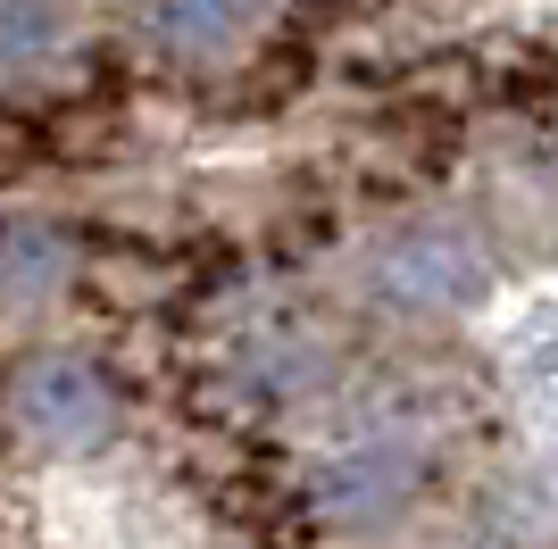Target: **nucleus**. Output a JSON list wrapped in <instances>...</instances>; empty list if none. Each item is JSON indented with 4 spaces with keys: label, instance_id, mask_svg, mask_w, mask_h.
<instances>
[{
    "label": "nucleus",
    "instance_id": "6",
    "mask_svg": "<svg viewBox=\"0 0 558 549\" xmlns=\"http://www.w3.org/2000/svg\"><path fill=\"white\" fill-rule=\"evenodd\" d=\"M59 34H68L59 0H0V68H34V59H50Z\"/></svg>",
    "mask_w": 558,
    "mask_h": 549
},
{
    "label": "nucleus",
    "instance_id": "2",
    "mask_svg": "<svg viewBox=\"0 0 558 549\" xmlns=\"http://www.w3.org/2000/svg\"><path fill=\"white\" fill-rule=\"evenodd\" d=\"M375 292L392 308H475L492 292V267L466 233L425 225V233H400L392 251L375 258Z\"/></svg>",
    "mask_w": 558,
    "mask_h": 549
},
{
    "label": "nucleus",
    "instance_id": "1",
    "mask_svg": "<svg viewBox=\"0 0 558 549\" xmlns=\"http://www.w3.org/2000/svg\"><path fill=\"white\" fill-rule=\"evenodd\" d=\"M9 416L25 425V441H43V450L75 457V450H100L117 425V400L109 383H100L93 358H68V350H50V358H34L9 383Z\"/></svg>",
    "mask_w": 558,
    "mask_h": 549
},
{
    "label": "nucleus",
    "instance_id": "4",
    "mask_svg": "<svg viewBox=\"0 0 558 549\" xmlns=\"http://www.w3.org/2000/svg\"><path fill=\"white\" fill-rule=\"evenodd\" d=\"M142 17L159 34L167 50H184V59H226L233 34H242V9L233 0H142Z\"/></svg>",
    "mask_w": 558,
    "mask_h": 549
},
{
    "label": "nucleus",
    "instance_id": "3",
    "mask_svg": "<svg viewBox=\"0 0 558 549\" xmlns=\"http://www.w3.org/2000/svg\"><path fill=\"white\" fill-rule=\"evenodd\" d=\"M409 483H417V457L367 450V457H342V466L317 475V508H326V516H367V508L409 500Z\"/></svg>",
    "mask_w": 558,
    "mask_h": 549
},
{
    "label": "nucleus",
    "instance_id": "5",
    "mask_svg": "<svg viewBox=\"0 0 558 549\" xmlns=\"http://www.w3.org/2000/svg\"><path fill=\"white\" fill-rule=\"evenodd\" d=\"M68 283V233L59 225H9L0 233V292L9 300H43Z\"/></svg>",
    "mask_w": 558,
    "mask_h": 549
}]
</instances>
